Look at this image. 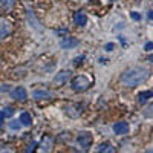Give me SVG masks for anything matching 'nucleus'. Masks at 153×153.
<instances>
[{
	"label": "nucleus",
	"instance_id": "nucleus-1",
	"mask_svg": "<svg viewBox=\"0 0 153 153\" xmlns=\"http://www.w3.org/2000/svg\"><path fill=\"white\" fill-rule=\"evenodd\" d=\"M149 76H150V71L146 66H133L123 72L121 83L129 87H136L139 84L146 83L149 80Z\"/></svg>",
	"mask_w": 153,
	"mask_h": 153
},
{
	"label": "nucleus",
	"instance_id": "nucleus-2",
	"mask_svg": "<svg viewBox=\"0 0 153 153\" xmlns=\"http://www.w3.org/2000/svg\"><path fill=\"white\" fill-rule=\"evenodd\" d=\"M71 86H72V89L75 92H84V91H87V89L92 86V83H91V80H89L87 76L78 75V76H75V78L72 80Z\"/></svg>",
	"mask_w": 153,
	"mask_h": 153
},
{
	"label": "nucleus",
	"instance_id": "nucleus-3",
	"mask_svg": "<svg viewBox=\"0 0 153 153\" xmlns=\"http://www.w3.org/2000/svg\"><path fill=\"white\" fill-rule=\"evenodd\" d=\"M11 32H12V23L5 17H0V42L5 40Z\"/></svg>",
	"mask_w": 153,
	"mask_h": 153
},
{
	"label": "nucleus",
	"instance_id": "nucleus-4",
	"mask_svg": "<svg viewBox=\"0 0 153 153\" xmlns=\"http://www.w3.org/2000/svg\"><path fill=\"white\" fill-rule=\"evenodd\" d=\"M32 98L35 101H48V100H52L54 98V92L48 91V89H38L32 94Z\"/></svg>",
	"mask_w": 153,
	"mask_h": 153
},
{
	"label": "nucleus",
	"instance_id": "nucleus-5",
	"mask_svg": "<svg viewBox=\"0 0 153 153\" xmlns=\"http://www.w3.org/2000/svg\"><path fill=\"white\" fill-rule=\"evenodd\" d=\"M71 71H60L58 74H55L54 76V84L55 86H61V84H65L69 78H71Z\"/></svg>",
	"mask_w": 153,
	"mask_h": 153
},
{
	"label": "nucleus",
	"instance_id": "nucleus-6",
	"mask_svg": "<svg viewBox=\"0 0 153 153\" xmlns=\"http://www.w3.org/2000/svg\"><path fill=\"white\" fill-rule=\"evenodd\" d=\"M76 143H78L84 150H87V147L92 144V136H91V133H87V132L80 133V135H78V138H76Z\"/></svg>",
	"mask_w": 153,
	"mask_h": 153
},
{
	"label": "nucleus",
	"instance_id": "nucleus-7",
	"mask_svg": "<svg viewBox=\"0 0 153 153\" xmlns=\"http://www.w3.org/2000/svg\"><path fill=\"white\" fill-rule=\"evenodd\" d=\"M11 97L14 100H17V101H26L28 92H26V89H25V87H16L14 91L11 92Z\"/></svg>",
	"mask_w": 153,
	"mask_h": 153
},
{
	"label": "nucleus",
	"instance_id": "nucleus-8",
	"mask_svg": "<svg viewBox=\"0 0 153 153\" xmlns=\"http://www.w3.org/2000/svg\"><path fill=\"white\" fill-rule=\"evenodd\" d=\"M65 110H66V113L69 115V117L76 118V117H80V115H81V112H83V106H81V104H69Z\"/></svg>",
	"mask_w": 153,
	"mask_h": 153
},
{
	"label": "nucleus",
	"instance_id": "nucleus-9",
	"mask_svg": "<svg viewBox=\"0 0 153 153\" xmlns=\"http://www.w3.org/2000/svg\"><path fill=\"white\" fill-rule=\"evenodd\" d=\"M52 146H54V139L51 138V136H45L43 141H42L40 152H42V153H51V150H52Z\"/></svg>",
	"mask_w": 153,
	"mask_h": 153
},
{
	"label": "nucleus",
	"instance_id": "nucleus-10",
	"mask_svg": "<svg viewBox=\"0 0 153 153\" xmlns=\"http://www.w3.org/2000/svg\"><path fill=\"white\" fill-rule=\"evenodd\" d=\"M113 132L117 135H126L127 132H129V124H127L126 121H120L113 126Z\"/></svg>",
	"mask_w": 153,
	"mask_h": 153
},
{
	"label": "nucleus",
	"instance_id": "nucleus-11",
	"mask_svg": "<svg viewBox=\"0 0 153 153\" xmlns=\"http://www.w3.org/2000/svg\"><path fill=\"white\" fill-rule=\"evenodd\" d=\"M60 45H61L63 49H72L75 46H78V40H75V38H72V37H66V38L61 40Z\"/></svg>",
	"mask_w": 153,
	"mask_h": 153
},
{
	"label": "nucleus",
	"instance_id": "nucleus-12",
	"mask_svg": "<svg viewBox=\"0 0 153 153\" xmlns=\"http://www.w3.org/2000/svg\"><path fill=\"white\" fill-rule=\"evenodd\" d=\"M74 20L78 26H86V23H87V17L83 11H76L74 14Z\"/></svg>",
	"mask_w": 153,
	"mask_h": 153
},
{
	"label": "nucleus",
	"instance_id": "nucleus-13",
	"mask_svg": "<svg viewBox=\"0 0 153 153\" xmlns=\"http://www.w3.org/2000/svg\"><path fill=\"white\" fill-rule=\"evenodd\" d=\"M150 98H153V92H152V91H144V92H139V94H138V101H139L141 104L147 103Z\"/></svg>",
	"mask_w": 153,
	"mask_h": 153
},
{
	"label": "nucleus",
	"instance_id": "nucleus-14",
	"mask_svg": "<svg viewBox=\"0 0 153 153\" xmlns=\"http://www.w3.org/2000/svg\"><path fill=\"white\" fill-rule=\"evenodd\" d=\"M19 121L22 123V126H31L32 124V118H31V115L28 112H23L20 115V120Z\"/></svg>",
	"mask_w": 153,
	"mask_h": 153
},
{
	"label": "nucleus",
	"instance_id": "nucleus-15",
	"mask_svg": "<svg viewBox=\"0 0 153 153\" xmlns=\"http://www.w3.org/2000/svg\"><path fill=\"white\" fill-rule=\"evenodd\" d=\"M115 149L112 147L110 143H103L100 147H98V153H113Z\"/></svg>",
	"mask_w": 153,
	"mask_h": 153
},
{
	"label": "nucleus",
	"instance_id": "nucleus-16",
	"mask_svg": "<svg viewBox=\"0 0 153 153\" xmlns=\"http://www.w3.org/2000/svg\"><path fill=\"white\" fill-rule=\"evenodd\" d=\"M28 19H29V22L32 20V28H34V29H37V31H42L40 23H38V20L35 19V16H34V12H32V11H28Z\"/></svg>",
	"mask_w": 153,
	"mask_h": 153
},
{
	"label": "nucleus",
	"instance_id": "nucleus-17",
	"mask_svg": "<svg viewBox=\"0 0 153 153\" xmlns=\"http://www.w3.org/2000/svg\"><path fill=\"white\" fill-rule=\"evenodd\" d=\"M22 127V123L20 121H11L9 123V129H12V130H19Z\"/></svg>",
	"mask_w": 153,
	"mask_h": 153
},
{
	"label": "nucleus",
	"instance_id": "nucleus-18",
	"mask_svg": "<svg viewBox=\"0 0 153 153\" xmlns=\"http://www.w3.org/2000/svg\"><path fill=\"white\" fill-rule=\"evenodd\" d=\"M144 49H146V51H149V52H150V51H153V42H149V43H146Z\"/></svg>",
	"mask_w": 153,
	"mask_h": 153
},
{
	"label": "nucleus",
	"instance_id": "nucleus-19",
	"mask_svg": "<svg viewBox=\"0 0 153 153\" xmlns=\"http://www.w3.org/2000/svg\"><path fill=\"white\" fill-rule=\"evenodd\" d=\"M35 146H37L35 143H31V144H29V147H28V150H26V153H32V152H34V147H35Z\"/></svg>",
	"mask_w": 153,
	"mask_h": 153
},
{
	"label": "nucleus",
	"instance_id": "nucleus-20",
	"mask_svg": "<svg viewBox=\"0 0 153 153\" xmlns=\"http://www.w3.org/2000/svg\"><path fill=\"white\" fill-rule=\"evenodd\" d=\"M130 16H132V19H133V20H141V16H139L138 12H132Z\"/></svg>",
	"mask_w": 153,
	"mask_h": 153
},
{
	"label": "nucleus",
	"instance_id": "nucleus-21",
	"mask_svg": "<svg viewBox=\"0 0 153 153\" xmlns=\"http://www.w3.org/2000/svg\"><path fill=\"white\" fill-rule=\"evenodd\" d=\"M83 60H84L83 55H81V57H76V58H75V65H80V63H83Z\"/></svg>",
	"mask_w": 153,
	"mask_h": 153
},
{
	"label": "nucleus",
	"instance_id": "nucleus-22",
	"mask_svg": "<svg viewBox=\"0 0 153 153\" xmlns=\"http://www.w3.org/2000/svg\"><path fill=\"white\" fill-rule=\"evenodd\" d=\"M113 49V43H107L106 45V51H112Z\"/></svg>",
	"mask_w": 153,
	"mask_h": 153
},
{
	"label": "nucleus",
	"instance_id": "nucleus-23",
	"mask_svg": "<svg viewBox=\"0 0 153 153\" xmlns=\"http://www.w3.org/2000/svg\"><path fill=\"white\" fill-rule=\"evenodd\" d=\"M0 153H14L11 149H3V150H0Z\"/></svg>",
	"mask_w": 153,
	"mask_h": 153
},
{
	"label": "nucleus",
	"instance_id": "nucleus-24",
	"mask_svg": "<svg viewBox=\"0 0 153 153\" xmlns=\"http://www.w3.org/2000/svg\"><path fill=\"white\" fill-rule=\"evenodd\" d=\"M5 117H6V115H5V112H0V121H2Z\"/></svg>",
	"mask_w": 153,
	"mask_h": 153
},
{
	"label": "nucleus",
	"instance_id": "nucleus-25",
	"mask_svg": "<svg viewBox=\"0 0 153 153\" xmlns=\"http://www.w3.org/2000/svg\"><path fill=\"white\" fill-rule=\"evenodd\" d=\"M149 19H153V11H150V12H149Z\"/></svg>",
	"mask_w": 153,
	"mask_h": 153
},
{
	"label": "nucleus",
	"instance_id": "nucleus-26",
	"mask_svg": "<svg viewBox=\"0 0 153 153\" xmlns=\"http://www.w3.org/2000/svg\"><path fill=\"white\" fill-rule=\"evenodd\" d=\"M149 61H150V63H153V55H150V57H149Z\"/></svg>",
	"mask_w": 153,
	"mask_h": 153
},
{
	"label": "nucleus",
	"instance_id": "nucleus-27",
	"mask_svg": "<svg viewBox=\"0 0 153 153\" xmlns=\"http://www.w3.org/2000/svg\"><path fill=\"white\" fill-rule=\"evenodd\" d=\"M152 153H153V152H152Z\"/></svg>",
	"mask_w": 153,
	"mask_h": 153
}]
</instances>
